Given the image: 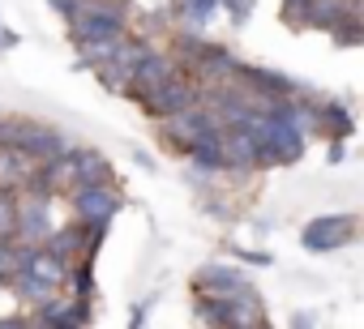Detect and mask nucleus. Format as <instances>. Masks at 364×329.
I'll return each instance as SVG.
<instances>
[{
	"label": "nucleus",
	"instance_id": "1",
	"mask_svg": "<svg viewBox=\"0 0 364 329\" xmlns=\"http://www.w3.org/2000/svg\"><path fill=\"white\" fill-rule=\"evenodd\" d=\"M77 43L90 39H120L124 35V0H82V9L69 18Z\"/></svg>",
	"mask_w": 364,
	"mask_h": 329
},
{
	"label": "nucleus",
	"instance_id": "2",
	"mask_svg": "<svg viewBox=\"0 0 364 329\" xmlns=\"http://www.w3.org/2000/svg\"><path fill=\"white\" fill-rule=\"evenodd\" d=\"M198 99H202V86H198L193 77H185V73L176 69L167 82H159L154 90H146V94H141V107H146L150 116H159V120H163V116H171V111H185V107H193Z\"/></svg>",
	"mask_w": 364,
	"mask_h": 329
},
{
	"label": "nucleus",
	"instance_id": "3",
	"mask_svg": "<svg viewBox=\"0 0 364 329\" xmlns=\"http://www.w3.org/2000/svg\"><path fill=\"white\" fill-rule=\"evenodd\" d=\"M73 210L86 227L103 231L112 223V214L120 210V193L112 184H82V189H73Z\"/></svg>",
	"mask_w": 364,
	"mask_h": 329
},
{
	"label": "nucleus",
	"instance_id": "4",
	"mask_svg": "<svg viewBox=\"0 0 364 329\" xmlns=\"http://www.w3.org/2000/svg\"><path fill=\"white\" fill-rule=\"evenodd\" d=\"M351 231H355V218L351 214H321V218H313L309 227H304V248H313V252H334V248H343L347 240H351Z\"/></svg>",
	"mask_w": 364,
	"mask_h": 329
},
{
	"label": "nucleus",
	"instance_id": "5",
	"mask_svg": "<svg viewBox=\"0 0 364 329\" xmlns=\"http://www.w3.org/2000/svg\"><path fill=\"white\" fill-rule=\"evenodd\" d=\"M95 244H99V231L86 227V223H82V227H60V231L52 227V235L43 240V248H48L52 257H60L65 265H69V261H86Z\"/></svg>",
	"mask_w": 364,
	"mask_h": 329
},
{
	"label": "nucleus",
	"instance_id": "6",
	"mask_svg": "<svg viewBox=\"0 0 364 329\" xmlns=\"http://www.w3.org/2000/svg\"><path fill=\"white\" fill-rule=\"evenodd\" d=\"M52 197H26V201H18V240H26V244H43L48 235H52V206H48Z\"/></svg>",
	"mask_w": 364,
	"mask_h": 329
},
{
	"label": "nucleus",
	"instance_id": "7",
	"mask_svg": "<svg viewBox=\"0 0 364 329\" xmlns=\"http://www.w3.org/2000/svg\"><path fill=\"white\" fill-rule=\"evenodd\" d=\"M35 162L39 158H31L22 145H0V193H26Z\"/></svg>",
	"mask_w": 364,
	"mask_h": 329
},
{
	"label": "nucleus",
	"instance_id": "8",
	"mask_svg": "<svg viewBox=\"0 0 364 329\" xmlns=\"http://www.w3.org/2000/svg\"><path fill=\"white\" fill-rule=\"evenodd\" d=\"M223 162L236 172H253L262 167V150H257V137L249 128H223Z\"/></svg>",
	"mask_w": 364,
	"mask_h": 329
},
{
	"label": "nucleus",
	"instance_id": "9",
	"mask_svg": "<svg viewBox=\"0 0 364 329\" xmlns=\"http://www.w3.org/2000/svg\"><path fill=\"white\" fill-rule=\"evenodd\" d=\"M171 73H176V60H171V56H159V52H150V48H146V52L137 56V65H133V77H129V90H133V94L141 99L146 90H154L159 82H167Z\"/></svg>",
	"mask_w": 364,
	"mask_h": 329
},
{
	"label": "nucleus",
	"instance_id": "10",
	"mask_svg": "<svg viewBox=\"0 0 364 329\" xmlns=\"http://www.w3.org/2000/svg\"><path fill=\"white\" fill-rule=\"evenodd\" d=\"M309 128H313V133H321V137H330V141H343V137L351 133V116L343 111V103L326 99V103H313Z\"/></svg>",
	"mask_w": 364,
	"mask_h": 329
},
{
	"label": "nucleus",
	"instance_id": "11",
	"mask_svg": "<svg viewBox=\"0 0 364 329\" xmlns=\"http://www.w3.org/2000/svg\"><path fill=\"white\" fill-rule=\"evenodd\" d=\"M31 158H56V154H65L69 145H65V137L56 133V128H48V124H22V141H18Z\"/></svg>",
	"mask_w": 364,
	"mask_h": 329
},
{
	"label": "nucleus",
	"instance_id": "12",
	"mask_svg": "<svg viewBox=\"0 0 364 329\" xmlns=\"http://www.w3.org/2000/svg\"><path fill=\"white\" fill-rule=\"evenodd\" d=\"M249 282H245V274L240 269H228V265H206L202 274H198V291H206V295H240Z\"/></svg>",
	"mask_w": 364,
	"mask_h": 329
},
{
	"label": "nucleus",
	"instance_id": "13",
	"mask_svg": "<svg viewBox=\"0 0 364 329\" xmlns=\"http://www.w3.org/2000/svg\"><path fill=\"white\" fill-rule=\"evenodd\" d=\"M35 320H43V325H86L90 312H86V299H43Z\"/></svg>",
	"mask_w": 364,
	"mask_h": 329
},
{
	"label": "nucleus",
	"instance_id": "14",
	"mask_svg": "<svg viewBox=\"0 0 364 329\" xmlns=\"http://www.w3.org/2000/svg\"><path fill=\"white\" fill-rule=\"evenodd\" d=\"M343 18H347V0H309V5H304V18H300V26H313V30H334Z\"/></svg>",
	"mask_w": 364,
	"mask_h": 329
},
{
	"label": "nucleus",
	"instance_id": "15",
	"mask_svg": "<svg viewBox=\"0 0 364 329\" xmlns=\"http://www.w3.org/2000/svg\"><path fill=\"white\" fill-rule=\"evenodd\" d=\"M73 167H77V189H82V184H112L107 158H99V154H90V150H77V154H73Z\"/></svg>",
	"mask_w": 364,
	"mask_h": 329
},
{
	"label": "nucleus",
	"instance_id": "16",
	"mask_svg": "<svg viewBox=\"0 0 364 329\" xmlns=\"http://www.w3.org/2000/svg\"><path fill=\"white\" fill-rule=\"evenodd\" d=\"M9 282H14V291H18V295H26L31 303H43V299H52V295H56V286H52V282H43V278H35L31 269H18Z\"/></svg>",
	"mask_w": 364,
	"mask_h": 329
},
{
	"label": "nucleus",
	"instance_id": "17",
	"mask_svg": "<svg viewBox=\"0 0 364 329\" xmlns=\"http://www.w3.org/2000/svg\"><path fill=\"white\" fill-rule=\"evenodd\" d=\"M330 35H334V43H338V48H355V43H364V22L347 13V18H343Z\"/></svg>",
	"mask_w": 364,
	"mask_h": 329
},
{
	"label": "nucleus",
	"instance_id": "18",
	"mask_svg": "<svg viewBox=\"0 0 364 329\" xmlns=\"http://www.w3.org/2000/svg\"><path fill=\"white\" fill-rule=\"evenodd\" d=\"M14 231H18V201L9 193H0V235L14 240Z\"/></svg>",
	"mask_w": 364,
	"mask_h": 329
},
{
	"label": "nucleus",
	"instance_id": "19",
	"mask_svg": "<svg viewBox=\"0 0 364 329\" xmlns=\"http://www.w3.org/2000/svg\"><path fill=\"white\" fill-rule=\"evenodd\" d=\"M215 9H219V0H185V13H189V22H193V26L210 22V18H215Z\"/></svg>",
	"mask_w": 364,
	"mask_h": 329
},
{
	"label": "nucleus",
	"instance_id": "20",
	"mask_svg": "<svg viewBox=\"0 0 364 329\" xmlns=\"http://www.w3.org/2000/svg\"><path fill=\"white\" fill-rule=\"evenodd\" d=\"M22 141V120H0V145H18Z\"/></svg>",
	"mask_w": 364,
	"mask_h": 329
},
{
	"label": "nucleus",
	"instance_id": "21",
	"mask_svg": "<svg viewBox=\"0 0 364 329\" xmlns=\"http://www.w3.org/2000/svg\"><path fill=\"white\" fill-rule=\"evenodd\" d=\"M304 5H309V0H283V18H287L291 26H300V18H304Z\"/></svg>",
	"mask_w": 364,
	"mask_h": 329
},
{
	"label": "nucleus",
	"instance_id": "22",
	"mask_svg": "<svg viewBox=\"0 0 364 329\" xmlns=\"http://www.w3.org/2000/svg\"><path fill=\"white\" fill-rule=\"evenodd\" d=\"M219 5H228V13H232L236 22H245V18L253 13V5H249V0H219Z\"/></svg>",
	"mask_w": 364,
	"mask_h": 329
},
{
	"label": "nucleus",
	"instance_id": "23",
	"mask_svg": "<svg viewBox=\"0 0 364 329\" xmlns=\"http://www.w3.org/2000/svg\"><path fill=\"white\" fill-rule=\"evenodd\" d=\"M52 5H56V9H60L65 18H73V13L82 9V0H52Z\"/></svg>",
	"mask_w": 364,
	"mask_h": 329
},
{
	"label": "nucleus",
	"instance_id": "24",
	"mask_svg": "<svg viewBox=\"0 0 364 329\" xmlns=\"http://www.w3.org/2000/svg\"><path fill=\"white\" fill-rule=\"evenodd\" d=\"M240 261H249V265H270L266 252H240Z\"/></svg>",
	"mask_w": 364,
	"mask_h": 329
},
{
	"label": "nucleus",
	"instance_id": "25",
	"mask_svg": "<svg viewBox=\"0 0 364 329\" xmlns=\"http://www.w3.org/2000/svg\"><path fill=\"white\" fill-rule=\"evenodd\" d=\"M343 154H347L343 141H330V162H343Z\"/></svg>",
	"mask_w": 364,
	"mask_h": 329
}]
</instances>
